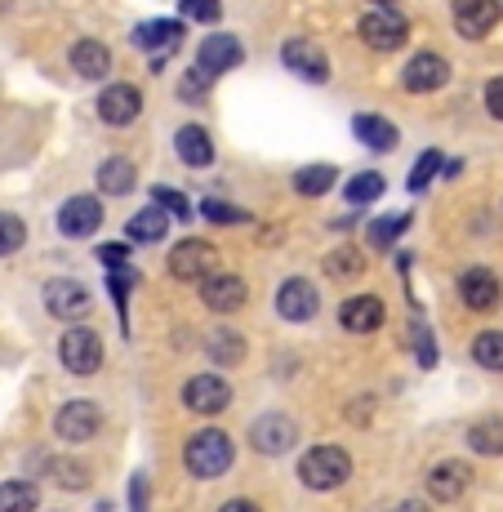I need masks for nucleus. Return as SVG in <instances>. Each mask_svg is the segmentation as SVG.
<instances>
[{"mask_svg":"<svg viewBox=\"0 0 503 512\" xmlns=\"http://www.w3.org/2000/svg\"><path fill=\"white\" fill-rule=\"evenodd\" d=\"M23 241H27L23 219H18V214H0V259H5V254H14Z\"/></svg>","mask_w":503,"mask_h":512,"instance_id":"obj_35","label":"nucleus"},{"mask_svg":"<svg viewBox=\"0 0 503 512\" xmlns=\"http://www.w3.org/2000/svg\"><path fill=\"white\" fill-rule=\"evenodd\" d=\"M183 459H187V472H196V477H223V472L232 468V437L219 428L196 432V437L187 441Z\"/></svg>","mask_w":503,"mask_h":512,"instance_id":"obj_2","label":"nucleus"},{"mask_svg":"<svg viewBox=\"0 0 503 512\" xmlns=\"http://www.w3.org/2000/svg\"><path fill=\"white\" fill-rule=\"evenodd\" d=\"M459 294H463V303H468V308L490 312L499 303V277L490 268H468L459 277Z\"/></svg>","mask_w":503,"mask_h":512,"instance_id":"obj_20","label":"nucleus"},{"mask_svg":"<svg viewBox=\"0 0 503 512\" xmlns=\"http://www.w3.org/2000/svg\"><path fill=\"white\" fill-rule=\"evenodd\" d=\"M170 272H174L179 281H201V277H210V272H219V250H214L210 241H183V245H174Z\"/></svg>","mask_w":503,"mask_h":512,"instance_id":"obj_5","label":"nucleus"},{"mask_svg":"<svg viewBox=\"0 0 503 512\" xmlns=\"http://www.w3.org/2000/svg\"><path fill=\"white\" fill-rule=\"evenodd\" d=\"M0 5H5V0H0Z\"/></svg>","mask_w":503,"mask_h":512,"instance_id":"obj_48","label":"nucleus"},{"mask_svg":"<svg viewBox=\"0 0 503 512\" xmlns=\"http://www.w3.org/2000/svg\"><path fill=\"white\" fill-rule=\"evenodd\" d=\"M134 277H138L134 268H116L112 277H107V285H112V294H116V308H121V317H125V294H130Z\"/></svg>","mask_w":503,"mask_h":512,"instance_id":"obj_40","label":"nucleus"},{"mask_svg":"<svg viewBox=\"0 0 503 512\" xmlns=\"http://www.w3.org/2000/svg\"><path fill=\"white\" fill-rule=\"evenodd\" d=\"M352 472V459L343 446H312L308 455L299 459V481L308 490H334L343 486Z\"/></svg>","mask_w":503,"mask_h":512,"instance_id":"obj_1","label":"nucleus"},{"mask_svg":"<svg viewBox=\"0 0 503 512\" xmlns=\"http://www.w3.org/2000/svg\"><path fill=\"white\" fill-rule=\"evenodd\" d=\"M58 357H63V366L72 374H94L103 366V339L85 326H72L63 334V343H58Z\"/></svg>","mask_w":503,"mask_h":512,"instance_id":"obj_3","label":"nucleus"},{"mask_svg":"<svg viewBox=\"0 0 503 512\" xmlns=\"http://www.w3.org/2000/svg\"><path fill=\"white\" fill-rule=\"evenodd\" d=\"M383 196V179L379 174H357V179L348 183V205H370Z\"/></svg>","mask_w":503,"mask_h":512,"instance_id":"obj_34","label":"nucleus"},{"mask_svg":"<svg viewBox=\"0 0 503 512\" xmlns=\"http://www.w3.org/2000/svg\"><path fill=\"white\" fill-rule=\"evenodd\" d=\"M183 401H187V410H196V415H219V410H228L232 388L223 374H196V379H187Z\"/></svg>","mask_w":503,"mask_h":512,"instance_id":"obj_6","label":"nucleus"},{"mask_svg":"<svg viewBox=\"0 0 503 512\" xmlns=\"http://www.w3.org/2000/svg\"><path fill=\"white\" fill-rule=\"evenodd\" d=\"M210 357L219 361V366H236V361L245 357V339L236 330H219L210 339Z\"/></svg>","mask_w":503,"mask_h":512,"instance_id":"obj_31","label":"nucleus"},{"mask_svg":"<svg viewBox=\"0 0 503 512\" xmlns=\"http://www.w3.org/2000/svg\"><path fill=\"white\" fill-rule=\"evenodd\" d=\"M281 58H285V67H290V72L303 76V81H325V76H330V58H325L312 41H285Z\"/></svg>","mask_w":503,"mask_h":512,"instance_id":"obj_17","label":"nucleus"},{"mask_svg":"<svg viewBox=\"0 0 503 512\" xmlns=\"http://www.w3.org/2000/svg\"><path fill=\"white\" fill-rule=\"evenodd\" d=\"M414 339H419V361H423V366H437V343L428 339L423 321H414Z\"/></svg>","mask_w":503,"mask_h":512,"instance_id":"obj_41","label":"nucleus"},{"mask_svg":"<svg viewBox=\"0 0 503 512\" xmlns=\"http://www.w3.org/2000/svg\"><path fill=\"white\" fill-rule=\"evenodd\" d=\"M236 63H241V41H236V36H228V32L205 36L201 49H196V72H201L205 81H214V76L232 72Z\"/></svg>","mask_w":503,"mask_h":512,"instance_id":"obj_7","label":"nucleus"},{"mask_svg":"<svg viewBox=\"0 0 503 512\" xmlns=\"http://www.w3.org/2000/svg\"><path fill=\"white\" fill-rule=\"evenodd\" d=\"M397 512H428V508H423V504H401Z\"/></svg>","mask_w":503,"mask_h":512,"instance_id":"obj_46","label":"nucleus"},{"mask_svg":"<svg viewBox=\"0 0 503 512\" xmlns=\"http://www.w3.org/2000/svg\"><path fill=\"white\" fill-rule=\"evenodd\" d=\"M45 308L54 312L58 321H81V317H90V290H85L81 281L58 277L45 285Z\"/></svg>","mask_w":503,"mask_h":512,"instance_id":"obj_8","label":"nucleus"},{"mask_svg":"<svg viewBox=\"0 0 503 512\" xmlns=\"http://www.w3.org/2000/svg\"><path fill=\"white\" fill-rule=\"evenodd\" d=\"M98 228H103V205L94 201V196H72V201L58 210V232L63 236H94Z\"/></svg>","mask_w":503,"mask_h":512,"instance_id":"obj_12","label":"nucleus"},{"mask_svg":"<svg viewBox=\"0 0 503 512\" xmlns=\"http://www.w3.org/2000/svg\"><path fill=\"white\" fill-rule=\"evenodd\" d=\"M486 112L495 116V121H503V76H495V81L486 85Z\"/></svg>","mask_w":503,"mask_h":512,"instance_id":"obj_42","label":"nucleus"},{"mask_svg":"<svg viewBox=\"0 0 503 512\" xmlns=\"http://www.w3.org/2000/svg\"><path fill=\"white\" fill-rule=\"evenodd\" d=\"M72 67H76V76H85V81H103V76L112 72V49L98 45V41H76Z\"/></svg>","mask_w":503,"mask_h":512,"instance_id":"obj_21","label":"nucleus"},{"mask_svg":"<svg viewBox=\"0 0 503 512\" xmlns=\"http://www.w3.org/2000/svg\"><path fill=\"white\" fill-rule=\"evenodd\" d=\"M138 112H143V94H138L134 85H107V90L98 94V116H103L107 125H130Z\"/></svg>","mask_w":503,"mask_h":512,"instance_id":"obj_14","label":"nucleus"},{"mask_svg":"<svg viewBox=\"0 0 503 512\" xmlns=\"http://www.w3.org/2000/svg\"><path fill=\"white\" fill-rule=\"evenodd\" d=\"M98 259H103V263H121L125 259V245H103V250H98Z\"/></svg>","mask_w":503,"mask_h":512,"instance_id":"obj_44","label":"nucleus"},{"mask_svg":"<svg viewBox=\"0 0 503 512\" xmlns=\"http://www.w3.org/2000/svg\"><path fill=\"white\" fill-rule=\"evenodd\" d=\"M374 5H397V0H374Z\"/></svg>","mask_w":503,"mask_h":512,"instance_id":"obj_47","label":"nucleus"},{"mask_svg":"<svg viewBox=\"0 0 503 512\" xmlns=\"http://www.w3.org/2000/svg\"><path fill=\"white\" fill-rule=\"evenodd\" d=\"M317 308H321L317 285H308V281H285L281 294H276V312H281L285 321H312Z\"/></svg>","mask_w":503,"mask_h":512,"instance_id":"obj_16","label":"nucleus"},{"mask_svg":"<svg viewBox=\"0 0 503 512\" xmlns=\"http://www.w3.org/2000/svg\"><path fill=\"white\" fill-rule=\"evenodd\" d=\"M406 214H388V219H379V223H370V232H366V241L370 245H379V250H388L392 241H397L401 232H406Z\"/></svg>","mask_w":503,"mask_h":512,"instance_id":"obj_33","label":"nucleus"},{"mask_svg":"<svg viewBox=\"0 0 503 512\" xmlns=\"http://www.w3.org/2000/svg\"><path fill=\"white\" fill-rule=\"evenodd\" d=\"M41 490L32 481H0V512H36Z\"/></svg>","mask_w":503,"mask_h":512,"instance_id":"obj_27","label":"nucleus"},{"mask_svg":"<svg viewBox=\"0 0 503 512\" xmlns=\"http://www.w3.org/2000/svg\"><path fill=\"white\" fill-rule=\"evenodd\" d=\"M219 512H259V508H254L250 499H232V504H223Z\"/></svg>","mask_w":503,"mask_h":512,"instance_id":"obj_45","label":"nucleus"},{"mask_svg":"<svg viewBox=\"0 0 503 512\" xmlns=\"http://www.w3.org/2000/svg\"><path fill=\"white\" fill-rule=\"evenodd\" d=\"M441 170V152H423L419 161H414V174H410V192H423V187L432 183V174Z\"/></svg>","mask_w":503,"mask_h":512,"instance_id":"obj_37","label":"nucleus"},{"mask_svg":"<svg viewBox=\"0 0 503 512\" xmlns=\"http://www.w3.org/2000/svg\"><path fill=\"white\" fill-rule=\"evenodd\" d=\"M303 196H325L334 187V165H308V170H299V179H294Z\"/></svg>","mask_w":503,"mask_h":512,"instance_id":"obj_32","label":"nucleus"},{"mask_svg":"<svg viewBox=\"0 0 503 512\" xmlns=\"http://www.w3.org/2000/svg\"><path fill=\"white\" fill-rule=\"evenodd\" d=\"M98 428H103V410H98L94 401H67V406L58 410V419H54L58 437L76 441V446H81V441H90Z\"/></svg>","mask_w":503,"mask_h":512,"instance_id":"obj_9","label":"nucleus"},{"mask_svg":"<svg viewBox=\"0 0 503 512\" xmlns=\"http://www.w3.org/2000/svg\"><path fill=\"white\" fill-rule=\"evenodd\" d=\"M183 41V23H165V18H156V23H143L134 32V45L138 49H152V54H165V49H174Z\"/></svg>","mask_w":503,"mask_h":512,"instance_id":"obj_24","label":"nucleus"},{"mask_svg":"<svg viewBox=\"0 0 503 512\" xmlns=\"http://www.w3.org/2000/svg\"><path fill=\"white\" fill-rule=\"evenodd\" d=\"M325 272H330L334 281L361 277V272H366V259H361V250H352V245H339V250L325 254Z\"/></svg>","mask_w":503,"mask_h":512,"instance_id":"obj_29","label":"nucleus"},{"mask_svg":"<svg viewBox=\"0 0 503 512\" xmlns=\"http://www.w3.org/2000/svg\"><path fill=\"white\" fill-rule=\"evenodd\" d=\"M250 441L259 455H285V450L299 441V428H294L290 415H263V419H254Z\"/></svg>","mask_w":503,"mask_h":512,"instance_id":"obj_10","label":"nucleus"},{"mask_svg":"<svg viewBox=\"0 0 503 512\" xmlns=\"http://www.w3.org/2000/svg\"><path fill=\"white\" fill-rule=\"evenodd\" d=\"M156 205H165L170 214H179V219H192V201H187L183 192H174V187H156Z\"/></svg>","mask_w":503,"mask_h":512,"instance_id":"obj_39","label":"nucleus"},{"mask_svg":"<svg viewBox=\"0 0 503 512\" xmlns=\"http://www.w3.org/2000/svg\"><path fill=\"white\" fill-rule=\"evenodd\" d=\"M201 214H205L210 223H250V214L236 210V205H228V201H205Z\"/></svg>","mask_w":503,"mask_h":512,"instance_id":"obj_38","label":"nucleus"},{"mask_svg":"<svg viewBox=\"0 0 503 512\" xmlns=\"http://www.w3.org/2000/svg\"><path fill=\"white\" fill-rule=\"evenodd\" d=\"M503 5L499 0H455V27L463 41H481L490 36V27L499 23Z\"/></svg>","mask_w":503,"mask_h":512,"instance_id":"obj_11","label":"nucleus"},{"mask_svg":"<svg viewBox=\"0 0 503 512\" xmlns=\"http://www.w3.org/2000/svg\"><path fill=\"white\" fill-rule=\"evenodd\" d=\"M401 81H406L410 94H432L450 81V63L441 54H414L406 63V76H401Z\"/></svg>","mask_w":503,"mask_h":512,"instance_id":"obj_13","label":"nucleus"},{"mask_svg":"<svg viewBox=\"0 0 503 512\" xmlns=\"http://www.w3.org/2000/svg\"><path fill=\"white\" fill-rule=\"evenodd\" d=\"M165 228H170V219H165V210L161 205H147L143 214H134L130 223H125V236L138 245H152V241H161Z\"/></svg>","mask_w":503,"mask_h":512,"instance_id":"obj_25","label":"nucleus"},{"mask_svg":"<svg viewBox=\"0 0 503 512\" xmlns=\"http://www.w3.org/2000/svg\"><path fill=\"white\" fill-rule=\"evenodd\" d=\"M410 36V23L397 14V9H374V14L361 18V41L370 49H379V54H388V49H401Z\"/></svg>","mask_w":503,"mask_h":512,"instance_id":"obj_4","label":"nucleus"},{"mask_svg":"<svg viewBox=\"0 0 503 512\" xmlns=\"http://www.w3.org/2000/svg\"><path fill=\"white\" fill-rule=\"evenodd\" d=\"M174 147H179V156L192 165V170H205V165L214 161V143H210V134H205L201 125H183Z\"/></svg>","mask_w":503,"mask_h":512,"instance_id":"obj_22","label":"nucleus"},{"mask_svg":"<svg viewBox=\"0 0 503 512\" xmlns=\"http://www.w3.org/2000/svg\"><path fill=\"white\" fill-rule=\"evenodd\" d=\"M383 299H374V294H357V299H348L339 308V321H343V330H352V334H374L383 326Z\"/></svg>","mask_w":503,"mask_h":512,"instance_id":"obj_19","label":"nucleus"},{"mask_svg":"<svg viewBox=\"0 0 503 512\" xmlns=\"http://www.w3.org/2000/svg\"><path fill=\"white\" fill-rule=\"evenodd\" d=\"M134 183H138V174H134V165L125 161V156H112V161L98 165V187H103L107 196H125V192H134Z\"/></svg>","mask_w":503,"mask_h":512,"instance_id":"obj_26","label":"nucleus"},{"mask_svg":"<svg viewBox=\"0 0 503 512\" xmlns=\"http://www.w3.org/2000/svg\"><path fill=\"white\" fill-rule=\"evenodd\" d=\"M201 299L210 312H236L245 303V281L232 277V272H219V277H201Z\"/></svg>","mask_w":503,"mask_h":512,"instance_id":"obj_15","label":"nucleus"},{"mask_svg":"<svg viewBox=\"0 0 503 512\" xmlns=\"http://www.w3.org/2000/svg\"><path fill=\"white\" fill-rule=\"evenodd\" d=\"M468 486H472V472L463 459H446V464H437L428 472V490H432V499H441V504H455Z\"/></svg>","mask_w":503,"mask_h":512,"instance_id":"obj_18","label":"nucleus"},{"mask_svg":"<svg viewBox=\"0 0 503 512\" xmlns=\"http://www.w3.org/2000/svg\"><path fill=\"white\" fill-rule=\"evenodd\" d=\"M130 508L134 512H147V477H134L130 481Z\"/></svg>","mask_w":503,"mask_h":512,"instance_id":"obj_43","label":"nucleus"},{"mask_svg":"<svg viewBox=\"0 0 503 512\" xmlns=\"http://www.w3.org/2000/svg\"><path fill=\"white\" fill-rule=\"evenodd\" d=\"M352 130H357V139L370 147V152H392V147H397V125L392 121H383V116H357V121H352Z\"/></svg>","mask_w":503,"mask_h":512,"instance_id":"obj_23","label":"nucleus"},{"mask_svg":"<svg viewBox=\"0 0 503 512\" xmlns=\"http://www.w3.org/2000/svg\"><path fill=\"white\" fill-rule=\"evenodd\" d=\"M472 357H477V366H486V370H503V330L477 334V343H472Z\"/></svg>","mask_w":503,"mask_h":512,"instance_id":"obj_30","label":"nucleus"},{"mask_svg":"<svg viewBox=\"0 0 503 512\" xmlns=\"http://www.w3.org/2000/svg\"><path fill=\"white\" fill-rule=\"evenodd\" d=\"M219 0H179V14L192 23H219Z\"/></svg>","mask_w":503,"mask_h":512,"instance_id":"obj_36","label":"nucleus"},{"mask_svg":"<svg viewBox=\"0 0 503 512\" xmlns=\"http://www.w3.org/2000/svg\"><path fill=\"white\" fill-rule=\"evenodd\" d=\"M468 446L477 455H503V419H481L468 428Z\"/></svg>","mask_w":503,"mask_h":512,"instance_id":"obj_28","label":"nucleus"}]
</instances>
